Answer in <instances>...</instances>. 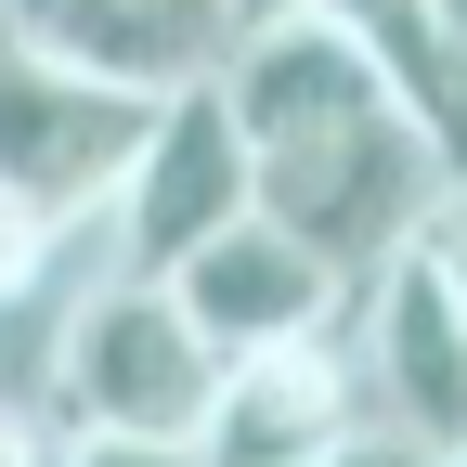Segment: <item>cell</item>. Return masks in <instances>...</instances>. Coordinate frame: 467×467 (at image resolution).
Here are the masks:
<instances>
[{
    "label": "cell",
    "mask_w": 467,
    "mask_h": 467,
    "mask_svg": "<svg viewBox=\"0 0 467 467\" xmlns=\"http://www.w3.org/2000/svg\"><path fill=\"white\" fill-rule=\"evenodd\" d=\"M350 416H364V389H350L337 325L325 337H273V350H221L208 416H195V467H299Z\"/></svg>",
    "instance_id": "52a82bcc"
},
{
    "label": "cell",
    "mask_w": 467,
    "mask_h": 467,
    "mask_svg": "<svg viewBox=\"0 0 467 467\" xmlns=\"http://www.w3.org/2000/svg\"><path fill=\"white\" fill-rule=\"evenodd\" d=\"M337 350H350V389L377 429L454 454V429H467V208H429L377 273H350Z\"/></svg>",
    "instance_id": "7a4b0ae2"
},
{
    "label": "cell",
    "mask_w": 467,
    "mask_h": 467,
    "mask_svg": "<svg viewBox=\"0 0 467 467\" xmlns=\"http://www.w3.org/2000/svg\"><path fill=\"white\" fill-rule=\"evenodd\" d=\"M312 14L377 66V91L416 117L429 143H454V91H467V26H454V0H312Z\"/></svg>",
    "instance_id": "9c48e42d"
},
{
    "label": "cell",
    "mask_w": 467,
    "mask_h": 467,
    "mask_svg": "<svg viewBox=\"0 0 467 467\" xmlns=\"http://www.w3.org/2000/svg\"><path fill=\"white\" fill-rule=\"evenodd\" d=\"M156 285H169V299L195 312V337H208V350L325 337V325H337V299H350V285H337V273H325V260L299 247V234H285V221H260V208H234L221 234H195V247L169 260Z\"/></svg>",
    "instance_id": "8992f818"
},
{
    "label": "cell",
    "mask_w": 467,
    "mask_h": 467,
    "mask_svg": "<svg viewBox=\"0 0 467 467\" xmlns=\"http://www.w3.org/2000/svg\"><path fill=\"white\" fill-rule=\"evenodd\" d=\"M234 208H247V143H234L221 91H208V78L156 91L143 143H130V169H117V195H104V260H117V273H169V260H182L195 234H221Z\"/></svg>",
    "instance_id": "5b68a950"
},
{
    "label": "cell",
    "mask_w": 467,
    "mask_h": 467,
    "mask_svg": "<svg viewBox=\"0 0 467 467\" xmlns=\"http://www.w3.org/2000/svg\"><path fill=\"white\" fill-rule=\"evenodd\" d=\"M0 39L66 52V66L130 78V91H182L221 66V0H0Z\"/></svg>",
    "instance_id": "ba28073f"
},
{
    "label": "cell",
    "mask_w": 467,
    "mask_h": 467,
    "mask_svg": "<svg viewBox=\"0 0 467 467\" xmlns=\"http://www.w3.org/2000/svg\"><path fill=\"white\" fill-rule=\"evenodd\" d=\"M247 208L285 221V234L350 285V273H377L429 208H454V143H429L389 91H364V104L312 117V130L247 143Z\"/></svg>",
    "instance_id": "6da1fadb"
},
{
    "label": "cell",
    "mask_w": 467,
    "mask_h": 467,
    "mask_svg": "<svg viewBox=\"0 0 467 467\" xmlns=\"http://www.w3.org/2000/svg\"><path fill=\"white\" fill-rule=\"evenodd\" d=\"M143 117H156V91L91 78V66H66V52L0 39V208L39 221V234L91 221V208L117 195V169H130Z\"/></svg>",
    "instance_id": "277c9868"
},
{
    "label": "cell",
    "mask_w": 467,
    "mask_h": 467,
    "mask_svg": "<svg viewBox=\"0 0 467 467\" xmlns=\"http://www.w3.org/2000/svg\"><path fill=\"white\" fill-rule=\"evenodd\" d=\"M299 467H454L441 441H402V429H377V416H350L337 441H312Z\"/></svg>",
    "instance_id": "30bf717a"
},
{
    "label": "cell",
    "mask_w": 467,
    "mask_h": 467,
    "mask_svg": "<svg viewBox=\"0 0 467 467\" xmlns=\"http://www.w3.org/2000/svg\"><path fill=\"white\" fill-rule=\"evenodd\" d=\"M221 350L156 273H78L66 325H52V429H117V441H195Z\"/></svg>",
    "instance_id": "3957f363"
},
{
    "label": "cell",
    "mask_w": 467,
    "mask_h": 467,
    "mask_svg": "<svg viewBox=\"0 0 467 467\" xmlns=\"http://www.w3.org/2000/svg\"><path fill=\"white\" fill-rule=\"evenodd\" d=\"M52 467H195V441H117V429H52Z\"/></svg>",
    "instance_id": "8fae6325"
}]
</instances>
